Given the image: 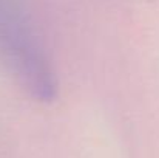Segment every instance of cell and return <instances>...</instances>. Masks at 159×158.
Masks as SVG:
<instances>
[{
    "mask_svg": "<svg viewBox=\"0 0 159 158\" xmlns=\"http://www.w3.org/2000/svg\"><path fill=\"white\" fill-rule=\"evenodd\" d=\"M0 56L34 98L40 101L54 98L56 81L48 59L25 23L3 6L0 8Z\"/></svg>",
    "mask_w": 159,
    "mask_h": 158,
    "instance_id": "cell-1",
    "label": "cell"
}]
</instances>
